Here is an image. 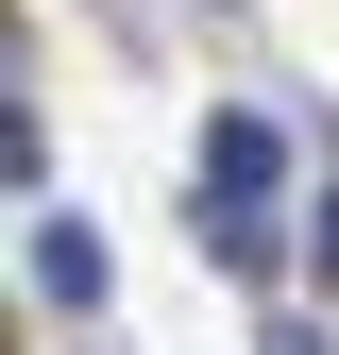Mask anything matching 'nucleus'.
Instances as JSON below:
<instances>
[{
    "mask_svg": "<svg viewBox=\"0 0 339 355\" xmlns=\"http://www.w3.org/2000/svg\"><path fill=\"white\" fill-rule=\"evenodd\" d=\"M102 288H119V254L85 237V220H34V304H51V322H102Z\"/></svg>",
    "mask_w": 339,
    "mask_h": 355,
    "instance_id": "obj_2",
    "label": "nucleus"
},
{
    "mask_svg": "<svg viewBox=\"0 0 339 355\" xmlns=\"http://www.w3.org/2000/svg\"><path fill=\"white\" fill-rule=\"evenodd\" d=\"M272 203H288V119L221 102V119H204V237L254 271V254H272Z\"/></svg>",
    "mask_w": 339,
    "mask_h": 355,
    "instance_id": "obj_1",
    "label": "nucleus"
},
{
    "mask_svg": "<svg viewBox=\"0 0 339 355\" xmlns=\"http://www.w3.org/2000/svg\"><path fill=\"white\" fill-rule=\"evenodd\" d=\"M254 355H322V338H306V322H272V338H254Z\"/></svg>",
    "mask_w": 339,
    "mask_h": 355,
    "instance_id": "obj_3",
    "label": "nucleus"
}]
</instances>
